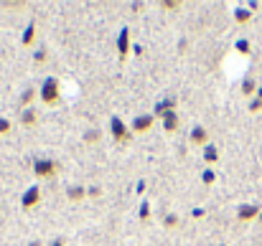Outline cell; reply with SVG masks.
I'll return each instance as SVG.
<instances>
[{"label":"cell","mask_w":262,"mask_h":246,"mask_svg":"<svg viewBox=\"0 0 262 246\" xmlns=\"http://www.w3.org/2000/svg\"><path fill=\"white\" fill-rule=\"evenodd\" d=\"M59 94H61V86H59V79H54V77L43 79V84H41V89H38V96L43 99V104H56V102H59Z\"/></svg>","instance_id":"6da1fadb"},{"label":"cell","mask_w":262,"mask_h":246,"mask_svg":"<svg viewBox=\"0 0 262 246\" xmlns=\"http://www.w3.org/2000/svg\"><path fill=\"white\" fill-rule=\"evenodd\" d=\"M110 135H112V140L120 142V145H122V142H130V137H133V135H130V127H127L120 117H112V119H110Z\"/></svg>","instance_id":"7a4b0ae2"},{"label":"cell","mask_w":262,"mask_h":246,"mask_svg":"<svg viewBox=\"0 0 262 246\" xmlns=\"http://www.w3.org/2000/svg\"><path fill=\"white\" fill-rule=\"evenodd\" d=\"M56 170H59V165L54 163V160H46V158H38V160L33 163V175H36V178H43V180L54 178Z\"/></svg>","instance_id":"3957f363"},{"label":"cell","mask_w":262,"mask_h":246,"mask_svg":"<svg viewBox=\"0 0 262 246\" xmlns=\"http://www.w3.org/2000/svg\"><path fill=\"white\" fill-rule=\"evenodd\" d=\"M153 122H156V114H138V117L133 119V125H130V132L143 135V132H148V130L153 127Z\"/></svg>","instance_id":"277c9868"},{"label":"cell","mask_w":262,"mask_h":246,"mask_svg":"<svg viewBox=\"0 0 262 246\" xmlns=\"http://www.w3.org/2000/svg\"><path fill=\"white\" fill-rule=\"evenodd\" d=\"M38 203H41V188H38V185H31V188L23 193L20 206H23V211H31V208H36Z\"/></svg>","instance_id":"5b68a950"},{"label":"cell","mask_w":262,"mask_h":246,"mask_svg":"<svg viewBox=\"0 0 262 246\" xmlns=\"http://www.w3.org/2000/svg\"><path fill=\"white\" fill-rule=\"evenodd\" d=\"M117 54H120V61L127 59V54H130V28L120 31V36H117Z\"/></svg>","instance_id":"8992f818"},{"label":"cell","mask_w":262,"mask_h":246,"mask_svg":"<svg viewBox=\"0 0 262 246\" xmlns=\"http://www.w3.org/2000/svg\"><path fill=\"white\" fill-rule=\"evenodd\" d=\"M191 142L199 145V147H206V145H209V132H206V127L196 125V127L191 130Z\"/></svg>","instance_id":"52a82bcc"},{"label":"cell","mask_w":262,"mask_h":246,"mask_svg":"<svg viewBox=\"0 0 262 246\" xmlns=\"http://www.w3.org/2000/svg\"><path fill=\"white\" fill-rule=\"evenodd\" d=\"M163 130L166 132H176L178 130V114H176V109L163 114Z\"/></svg>","instance_id":"ba28073f"},{"label":"cell","mask_w":262,"mask_h":246,"mask_svg":"<svg viewBox=\"0 0 262 246\" xmlns=\"http://www.w3.org/2000/svg\"><path fill=\"white\" fill-rule=\"evenodd\" d=\"M257 213H260L257 206H242V208L237 211V218H239V221H252Z\"/></svg>","instance_id":"9c48e42d"},{"label":"cell","mask_w":262,"mask_h":246,"mask_svg":"<svg viewBox=\"0 0 262 246\" xmlns=\"http://www.w3.org/2000/svg\"><path fill=\"white\" fill-rule=\"evenodd\" d=\"M36 122H38L36 109H23V114H20V125H23V127H33Z\"/></svg>","instance_id":"30bf717a"},{"label":"cell","mask_w":262,"mask_h":246,"mask_svg":"<svg viewBox=\"0 0 262 246\" xmlns=\"http://www.w3.org/2000/svg\"><path fill=\"white\" fill-rule=\"evenodd\" d=\"M33 41H36V23H28V28H26V33H23L20 43L28 48V46H33Z\"/></svg>","instance_id":"8fae6325"},{"label":"cell","mask_w":262,"mask_h":246,"mask_svg":"<svg viewBox=\"0 0 262 246\" xmlns=\"http://www.w3.org/2000/svg\"><path fill=\"white\" fill-rule=\"evenodd\" d=\"M67 195H69V201H82L84 195H87V190H84V185H72L69 190H67Z\"/></svg>","instance_id":"7c38bea8"},{"label":"cell","mask_w":262,"mask_h":246,"mask_svg":"<svg viewBox=\"0 0 262 246\" xmlns=\"http://www.w3.org/2000/svg\"><path fill=\"white\" fill-rule=\"evenodd\" d=\"M204 158H206L209 163H214V160L219 158V150H216L214 145H206V147H204Z\"/></svg>","instance_id":"4fadbf2b"},{"label":"cell","mask_w":262,"mask_h":246,"mask_svg":"<svg viewBox=\"0 0 262 246\" xmlns=\"http://www.w3.org/2000/svg\"><path fill=\"white\" fill-rule=\"evenodd\" d=\"M33 99H36V91H33V89H28V91H26V94L20 96V104H23V107L28 109V104H31Z\"/></svg>","instance_id":"5bb4252c"},{"label":"cell","mask_w":262,"mask_h":246,"mask_svg":"<svg viewBox=\"0 0 262 246\" xmlns=\"http://www.w3.org/2000/svg\"><path fill=\"white\" fill-rule=\"evenodd\" d=\"M161 8H163V10H178V8H181V3H178V0H163V3H161Z\"/></svg>","instance_id":"9a60e30c"},{"label":"cell","mask_w":262,"mask_h":246,"mask_svg":"<svg viewBox=\"0 0 262 246\" xmlns=\"http://www.w3.org/2000/svg\"><path fill=\"white\" fill-rule=\"evenodd\" d=\"M140 218H143V221H148V218H150V206H148V201H143V203H140Z\"/></svg>","instance_id":"2e32d148"},{"label":"cell","mask_w":262,"mask_h":246,"mask_svg":"<svg viewBox=\"0 0 262 246\" xmlns=\"http://www.w3.org/2000/svg\"><path fill=\"white\" fill-rule=\"evenodd\" d=\"M163 226H168V229H173V226H178V216H176V213H168V216L163 218Z\"/></svg>","instance_id":"e0dca14e"},{"label":"cell","mask_w":262,"mask_h":246,"mask_svg":"<svg viewBox=\"0 0 262 246\" xmlns=\"http://www.w3.org/2000/svg\"><path fill=\"white\" fill-rule=\"evenodd\" d=\"M8 132H10V119L0 117V135H8Z\"/></svg>","instance_id":"ac0fdd59"},{"label":"cell","mask_w":262,"mask_h":246,"mask_svg":"<svg viewBox=\"0 0 262 246\" xmlns=\"http://www.w3.org/2000/svg\"><path fill=\"white\" fill-rule=\"evenodd\" d=\"M237 23H245V20H250V10H237Z\"/></svg>","instance_id":"d6986e66"},{"label":"cell","mask_w":262,"mask_h":246,"mask_svg":"<svg viewBox=\"0 0 262 246\" xmlns=\"http://www.w3.org/2000/svg\"><path fill=\"white\" fill-rule=\"evenodd\" d=\"M84 140H87V142H97V140H99V132H97V130H92V132H87V137H84Z\"/></svg>","instance_id":"ffe728a7"},{"label":"cell","mask_w":262,"mask_h":246,"mask_svg":"<svg viewBox=\"0 0 262 246\" xmlns=\"http://www.w3.org/2000/svg\"><path fill=\"white\" fill-rule=\"evenodd\" d=\"M201 180H204V183H214V173H211V170H206V173L201 175Z\"/></svg>","instance_id":"44dd1931"},{"label":"cell","mask_w":262,"mask_h":246,"mask_svg":"<svg viewBox=\"0 0 262 246\" xmlns=\"http://www.w3.org/2000/svg\"><path fill=\"white\" fill-rule=\"evenodd\" d=\"M33 59H36V64H41V61H46V51H38V54H36Z\"/></svg>","instance_id":"7402d4cb"},{"label":"cell","mask_w":262,"mask_h":246,"mask_svg":"<svg viewBox=\"0 0 262 246\" xmlns=\"http://www.w3.org/2000/svg\"><path fill=\"white\" fill-rule=\"evenodd\" d=\"M242 89H245V94H250V91L255 89V84H252V82H245V84H242Z\"/></svg>","instance_id":"603a6c76"},{"label":"cell","mask_w":262,"mask_h":246,"mask_svg":"<svg viewBox=\"0 0 262 246\" xmlns=\"http://www.w3.org/2000/svg\"><path fill=\"white\" fill-rule=\"evenodd\" d=\"M237 48H239V51H250V43H247V41H239Z\"/></svg>","instance_id":"cb8c5ba5"},{"label":"cell","mask_w":262,"mask_h":246,"mask_svg":"<svg viewBox=\"0 0 262 246\" xmlns=\"http://www.w3.org/2000/svg\"><path fill=\"white\" fill-rule=\"evenodd\" d=\"M87 195H92V198H97V195H99V188H89V190H87Z\"/></svg>","instance_id":"d4e9b609"},{"label":"cell","mask_w":262,"mask_h":246,"mask_svg":"<svg viewBox=\"0 0 262 246\" xmlns=\"http://www.w3.org/2000/svg\"><path fill=\"white\" fill-rule=\"evenodd\" d=\"M51 246H64V241H61V239H56V241H54Z\"/></svg>","instance_id":"484cf974"},{"label":"cell","mask_w":262,"mask_h":246,"mask_svg":"<svg viewBox=\"0 0 262 246\" xmlns=\"http://www.w3.org/2000/svg\"><path fill=\"white\" fill-rule=\"evenodd\" d=\"M28 246H41V241H31V244Z\"/></svg>","instance_id":"4316f807"},{"label":"cell","mask_w":262,"mask_h":246,"mask_svg":"<svg viewBox=\"0 0 262 246\" xmlns=\"http://www.w3.org/2000/svg\"><path fill=\"white\" fill-rule=\"evenodd\" d=\"M260 218H262V216H260Z\"/></svg>","instance_id":"83f0119b"}]
</instances>
